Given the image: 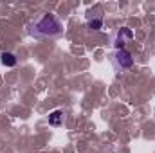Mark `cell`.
I'll return each mask as SVG.
<instances>
[{
    "label": "cell",
    "instance_id": "3957f363",
    "mask_svg": "<svg viewBox=\"0 0 155 153\" xmlns=\"http://www.w3.org/2000/svg\"><path fill=\"white\" fill-rule=\"evenodd\" d=\"M124 40H134V31L128 29V27H121L116 33V38H114V45L119 49H124Z\"/></svg>",
    "mask_w": 155,
    "mask_h": 153
},
{
    "label": "cell",
    "instance_id": "6da1fadb",
    "mask_svg": "<svg viewBox=\"0 0 155 153\" xmlns=\"http://www.w3.org/2000/svg\"><path fill=\"white\" fill-rule=\"evenodd\" d=\"M29 34L33 38H58L63 34V24L61 20L52 15V13H43L41 16H38L31 25H29Z\"/></svg>",
    "mask_w": 155,
    "mask_h": 153
},
{
    "label": "cell",
    "instance_id": "8992f818",
    "mask_svg": "<svg viewBox=\"0 0 155 153\" xmlns=\"http://www.w3.org/2000/svg\"><path fill=\"white\" fill-rule=\"evenodd\" d=\"M87 27H88L90 31H99V29H103V16H97V18H88Z\"/></svg>",
    "mask_w": 155,
    "mask_h": 153
},
{
    "label": "cell",
    "instance_id": "277c9868",
    "mask_svg": "<svg viewBox=\"0 0 155 153\" xmlns=\"http://www.w3.org/2000/svg\"><path fill=\"white\" fill-rule=\"evenodd\" d=\"M49 124L54 126V128L61 126V124H63V112H61V110H54V112H51V114H49Z\"/></svg>",
    "mask_w": 155,
    "mask_h": 153
},
{
    "label": "cell",
    "instance_id": "7a4b0ae2",
    "mask_svg": "<svg viewBox=\"0 0 155 153\" xmlns=\"http://www.w3.org/2000/svg\"><path fill=\"white\" fill-rule=\"evenodd\" d=\"M114 65H116L117 70H128L134 67V56L130 50L126 49H119L116 54H114Z\"/></svg>",
    "mask_w": 155,
    "mask_h": 153
},
{
    "label": "cell",
    "instance_id": "5b68a950",
    "mask_svg": "<svg viewBox=\"0 0 155 153\" xmlns=\"http://www.w3.org/2000/svg\"><path fill=\"white\" fill-rule=\"evenodd\" d=\"M0 61H2V65H5V67H15L18 60H16L15 54H11V52H4V54L0 56Z\"/></svg>",
    "mask_w": 155,
    "mask_h": 153
}]
</instances>
